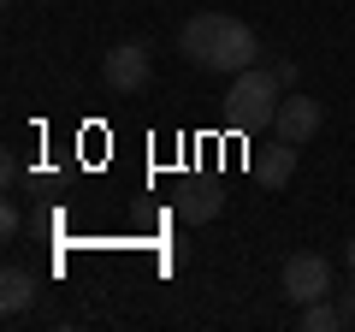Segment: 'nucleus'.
Here are the masks:
<instances>
[{
    "label": "nucleus",
    "instance_id": "nucleus-1",
    "mask_svg": "<svg viewBox=\"0 0 355 332\" xmlns=\"http://www.w3.org/2000/svg\"><path fill=\"white\" fill-rule=\"evenodd\" d=\"M178 48L190 53V65H202V72H249L254 53H261V42H254V30L243 24V18L231 13H196L190 24L178 30Z\"/></svg>",
    "mask_w": 355,
    "mask_h": 332
},
{
    "label": "nucleus",
    "instance_id": "nucleus-2",
    "mask_svg": "<svg viewBox=\"0 0 355 332\" xmlns=\"http://www.w3.org/2000/svg\"><path fill=\"white\" fill-rule=\"evenodd\" d=\"M279 77L266 72V65H249V72H237L231 77V95H225V119L237 131H261V125H272V113H279Z\"/></svg>",
    "mask_w": 355,
    "mask_h": 332
},
{
    "label": "nucleus",
    "instance_id": "nucleus-3",
    "mask_svg": "<svg viewBox=\"0 0 355 332\" xmlns=\"http://www.w3.org/2000/svg\"><path fill=\"white\" fill-rule=\"evenodd\" d=\"M148 77H154V65H148V48H142V42H119V48L101 60V83L113 95H142Z\"/></svg>",
    "mask_w": 355,
    "mask_h": 332
},
{
    "label": "nucleus",
    "instance_id": "nucleus-4",
    "mask_svg": "<svg viewBox=\"0 0 355 332\" xmlns=\"http://www.w3.org/2000/svg\"><path fill=\"white\" fill-rule=\"evenodd\" d=\"M326 291H331V261L314 256V249H296V256L284 261V297H296V303H320Z\"/></svg>",
    "mask_w": 355,
    "mask_h": 332
},
{
    "label": "nucleus",
    "instance_id": "nucleus-5",
    "mask_svg": "<svg viewBox=\"0 0 355 332\" xmlns=\"http://www.w3.org/2000/svg\"><path fill=\"white\" fill-rule=\"evenodd\" d=\"M320 101L314 95H284L279 101V113H272V137H284V142H296V149H302L308 137H320Z\"/></svg>",
    "mask_w": 355,
    "mask_h": 332
},
{
    "label": "nucleus",
    "instance_id": "nucleus-6",
    "mask_svg": "<svg viewBox=\"0 0 355 332\" xmlns=\"http://www.w3.org/2000/svg\"><path fill=\"white\" fill-rule=\"evenodd\" d=\"M291 172H296V142H284V137L272 142L261 160H254V179L272 184V190H284V184H291Z\"/></svg>",
    "mask_w": 355,
    "mask_h": 332
},
{
    "label": "nucleus",
    "instance_id": "nucleus-7",
    "mask_svg": "<svg viewBox=\"0 0 355 332\" xmlns=\"http://www.w3.org/2000/svg\"><path fill=\"white\" fill-rule=\"evenodd\" d=\"M219 208H225V196L207 190V184H190V190L178 196V219H184V226H207Z\"/></svg>",
    "mask_w": 355,
    "mask_h": 332
},
{
    "label": "nucleus",
    "instance_id": "nucleus-8",
    "mask_svg": "<svg viewBox=\"0 0 355 332\" xmlns=\"http://www.w3.org/2000/svg\"><path fill=\"white\" fill-rule=\"evenodd\" d=\"M30 303H36V279H30L24 267H6L0 273V308H6V315H24Z\"/></svg>",
    "mask_w": 355,
    "mask_h": 332
},
{
    "label": "nucleus",
    "instance_id": "nucleus-9",
    "mask_svg": "<svg viewBox=\"0 0 355 332\" xmlns=\"http://www.w3.org/2000/svg\"><path fill=\"white\" fill-rule=\"evenodd\" d=\"M302 326L308 332H338L343 326V308L326 303V297H320V303H302Z\"/></svg>",
    "mask_w": 355,
    "mask_h": 332
},
{
    "label": "nucleus",
    "instance_id": "nucleus-10",
    "mask_svg": "<svg viewBox=\"0 0 355 332\" xmlns=\"http://www.w3.org/2000/svg\"><path fill=\"white\" fill-rule=\"evenodd\" d=\"M272 77H279V83H284V90H291V83H296V77H302V65H296V60H272Z\"/></svg>",
    "mask_w": 355,
    "mask_h": 332
},
{
    "label": "nucleus",
    "instance_id": "nucleus-11",
    "mask_svg": "<svg viewBox=\"0 0 355 332\" xmlns=\"http://www.w3.org/2000/svg\"><path fill=\"white\" fill-rule=\"evenodd\" d=\"M338 308H343V326H355V285H349V297H343Z\"/></svg>",
    "mask_w": 355,
    "mask_h": 332
},
{
    "label": "nucleus",
    "instance_id": "nucleus-12",
    "mask_svg": "<svg viewBox=\"0 0 355 332\" xmlns=\"http://www.w3.org/2000/svg\"><path fill=\"white\" fill-rule=\"evenodd\" d=\"M343 261H349V273H355V238H349V243H343Z\"/></svg>",
    "mask_w": 355,
    "mask_h": 332
}]
</instances>
